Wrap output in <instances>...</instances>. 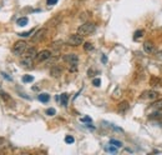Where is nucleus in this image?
<instances>
[{
	"label": "nucleus",
	"mask_w": 162,
	"mask_h": 155,
	"mask_svg": "<svg viewBox=\"0 0 162 155\" xmlns=\"http://www.w3.org/2000/svg\"><path fill=\"white\" fill-rule=\"evenodd\" d=\"M95 29H96L95 24H92V23H84L82 25L79 26L78 34H80L82 36H87V35H91L95 31Z\"/></svg>",
	"instance_id": "f257e3e1"
},
{
	"label": "nucleus",
	"mask_w": 162,
	"mask_h": 155,
	"mask_svg": "<svg viewBox=\"0 0 162 155\" xmlns=\"http://www.w3.org/2000/svg\"><path fill=\"white\" fill-rule=\"evenodd\" d=\"M26 49H28V44H26L24 40H19V41H16V43L14 44V46H13V54L16 55V56H20V55L25 54Z\"/></svg>",
	"instance_id": "f03ea898"
},
{
	"label": "nucleus",
	"mask_w": 162,
	"mask_h": 155,
	"mask_svg": "<svg viewBox=\"0 0 162 155\" xmlns=\"http://www.w3.org/2000/svg\"><path fill=\"white\" fill-rule=\"evenodd\" d=\"M66 43L70 46H79V45H81L84 43V38H82V35H80V34H73V35H70L68 38V41Z\"/></svg>",
	"instance_id": "7ed1b4c3"
},
{
	"label": "nucleus",
	"mask_w": 162,
	"mask_h": 155,
	"mask_svg": "<svg viewBox=\"0 0 162 155\" xmlns=\"http://www.w3.org/2000/svg\"><path fill=\"white\" fill-rule=\"evenodd\" d=\"M51 51L50 50H48V49H45V50H41L40 53H38V55H36V61L38 63H44V61H48L50 58H51Z\"/></svg>",
	"instance_id": "20e7f679"
},
{
	"label": "nucleus",
	"mask_w": 162,
	"mask_h": 155,
	"mask_svg": "<svg viewBox=\"0 0 162 155\" xmlns=\"http://www.w3.org/2000/svg\"><path fill=\"white\" fill-rule=\"evenodd\" d=\"M159 93L156 90H147V91H144L141 94V99H146V100H156L159 99Z\"/></svg>",
	"instance_id": "39448f33"
},
{
	"label": "nucleus",
	"mask_w": 162,
	"mask_h": 155,
	"mask_svg": "<svg viewBox=\"0 0 162 155\" xmlns=\"http://www.w3.org/2000/svg\"><path fill=\"white\" fill-rule=\"evenodd\" d=\"M45 34H46V29H44V28L36 30L35 34H34V36L31 38V41H33V43H39V41L45 36Z\"/></svg>",
	"instance_id": "423d86ee"
},
{
	"label": "nucleus",
	"mask_w": 162,
	"mask_h": 155,
	"mask_svg": "<svg viewBox=\"0 0 162 155\" xmlns=\"http://www.w3.org/2000/svg\"><path fill=\"white\" fill-rule=\"evenodd\" d=\"M63 60H64L65 63H68V64L79 63V56H78V54L71 53V54H66V55H64V56H63Z\"/></svg>",
	"instance_id": "0eeeda50"
},
{
	"label": "nucleus",
	"mask_w": 162,
	"mask_h": 155,
	"mask_svg": "<svg viewBox=\"0 0 162 155\" xmlns=\"http://www.w3.org/2000/svg\"><path fill=\"white\" fill-rule=\"evenodd\" d=\"M20 65H21L23 68H28V69H30V68H33V65H34V59H33V58H30V56L24 55V58L20 60Z\"/></svg>",
	"instance_id": "6e6552de"
},
{
	"label": "nucleus",
	"mask_w": 162,
	"mask_h": 155,
	"mask_svg": "<svg viewBox=\"0 0 162 155\" xmlns=\"http://www.w3.org/2000/svg\"><path fill=\"white\" fill-rule=\"evenodd\" d=\"M144 50H145V53H147V54H154L155 50H156V46H155L154 41H151V40L145 41V44H144Z\"/></svg>",
	"instance_id": "1a4fd4ad"
},
{
	"label": "nucleus",
	"mask_w": 162,
	"mask_h": 155,
	"mask_svg": "<svg viewBox=\"0 0 162 155\" xmlns=\"http://www.w3.org/2000/svg\"><path fill=\"white\" fill-rule=\"evenodd\" d=\"M61 74H63V68L59 66V65H54V66L50 69V75H51L53 78H59Z\"/></svg>",
	"instance_id": "9d476101"
},
{
	"label": "nucleus",
	"mask_w": 162,
	"mask_h": 155,
	"mask_svg": "<svg viewBox=\"0 0 162 155\" xmlns=\"http://www.w3.org/2000/svg\"><path fill=\"white\" fill-rule=\"evenodd\" d=\"M130 109V104H129V101H121L119 105H117V113H120V114H125L127 110Z\"/></svg>",
	"instance_id": "9b49d317"
},
{
	"label": "nucleus",
	"mask_w": 162,
	"mask_h": 155,
	"mask_svg": "<svg viewBox=\"0 0 162 155\" xmlns=\"http://www.w3.org/2000/svg\"><path fill=\"white\" fill-rule=\"evenodd\" d=\"M25 55H26V56H30V58H33V59H35V58H36V55H38V50H36V48H34V46L28 48V49H26V51H25Z\"/></svg>",
	"instance_id": "f8f14e48"
},
{
	"label": "nucleus",
	"mask_w": 162,
	"mask_h": 155,
	"mask_svg": "<svg viewBox=\"0 0 162 155\" xmlns=\"http://www.w3.org/2000/svg\"><path fill=\"white\" fill-rule=\"evenodd\" d=\"M38 99H39L41 103H48V101L50 100V95L46 94V93H41V94L38 95Z\"/></svg>",
	"instance_id": "ddd939ff"
},
{
	"label": "nucleus",
	"mask_w": 162,
	"mask_h": 155,
	"mask_svg": "<svg viewBox=\"0 0 162 155\" xmlns=\"http://www.w3.org/2000/svg\"><path fill=\"white\" fill-rule=\"evenodd\" d=\"M155 110H157V111H161L162 110V99H156V101L151 105Z\"/></svg>",
	"instance_id": "4468645a"
},
{
	"label": "nucleus",
	"mask_w": 162,
	"mask_h": 155,
	"mask_svg": "<svg viewBox=\"0 0 162 155\" xmlns=\"http://www.w3.org/2000/svg\"><path fill=\"white\" fill-rule=\"evenodd\" d=\"M28 23H29V19H28L26 16H23V18H20V19L16 20V24H18L19 26H25Z\"/></svg>",
	"instance_id": "2eb2a0df"
},
{
	"label": "nucleus",
	"mask_w": 162,
	"mask_h": 155,
	"mask_svg": "<svg viewBox=\"0 0 162 155\" xmlns=\"http://www.w3.org/2000/svg\"><path fill=\"white\" fill-rule=\"evenodd\" d=\"M117 149H119V148H116V147H115V145H112V144H110V145L105 147V152H107V153H111V154H115V153H117Z\"/></svg>",
	"instance_id": "dca6fc26"
},
{
	"label": "nucleus",
	"mask_w": 162,
	"mask_h": 155,
	"mask_svg": "<svg viewBox=\"0 0 162 155\" xmlns=\"http://www.w3.org/2000/svg\"><path fill=\"white\" fill-rule=\"evenodd\" d=\"M60 99H61V104H63L64 106H68V103H69V94H66V93L61 94Z\"/></svg>",
	"instance_id": "f3484780"
},
{
	"label": "nucleus",
	"mask_w": 162,
	"mask_h": 155,
	"mask_svg": "<svg viewBox=\"0 0 162 155\" xmlns=\"http://www.w3.org/2000/svg\"><path fill=\"white\" fill-rule=\"evenodd\" d=\"M150 84H151L152 86H159V85L161 84V79H160V78H156V76H152Z\"/></svg>",
	"instance_id": "a211bd4d"
},
{
	"label": "nucleus",
	"mask_w": 162,
	"mask_h": 155,
	"mask_svg": "<svg viewBox=\"0 0 162 155\" xmlns=\"http://www.w3.org/2000/svg\"><path fill=\"white\" fill-rule=\"evenodd\" d=\"M144 34H145V31H144V30H137V31H135V34H134V40H139V39H141V38L144 36Z\"/></svg>",
	"instance_id": "6ab92c4d"
},
{
	"label": "nucleus",
	"mask_w": 162,
	"mask_h": 155,
	"mask_svg": "<svg viewBox=\"0 0 162 155\" xmlns=\"http://www.w3.org/2000/svg\"><path fill=\"white\" fill-rule=\"evenodd\" d=\"M84 49H85V51H91V50H94V45L91 43H84Z\"/></svg>",
	"instance_id": "aec40b11"
},
{
	"label": "nucleus",
	"mask_w": 162,
	"mask_h": 155,
	"mask_svg": "<svg viewBox=\"0 0 162 155\" xmlns=\"http://www.w3.org/2000/svg\"><path fill=\"white\" fill-rule=\"evenodd\" d=\"M69 71H70V73H75V71H78V63H73V64H70V66H69Z\"/></svg>",
	"instance_id": "412c9836"
},
{
	"label": "nucleus",
	"mask_w": 162,
	"mask_h": 155,
	"mask_svg": "<svg viewBox=\"0 0 162 155\" xmlns=\"http://www.w3.org/2000/svg\"><path fill=\"white\" fill-rule=\"evenodd\" d=\"M23 81L24 83H31V81H34V76H31V75H24L23 76Z\"/></svg>",
	"instance_id": "4be33fe9"
},
{
	"label": "nucleus",
	"mask_w": 162,
	"mask_h": 155,
	"mask_svg": "<svg viewBox=\"0 0 162 155\" xmlns=\"http://www.w3.org/2000/svg\"><path fill=\"white\" fill-rule=\"evenodd\" d=\"M0 95H1V99H3V100H5V101H10V100H11V98H10V95H9L8 93L1 91V93H0Z\"/></svg>",
	"instance_id": "5701e85b"
},
{
	"label": "nucleus",
	"mask_w": 162,
	"mask_h": 155,
	"mask_svg": "<svg viewBox=\"0 0 162 155\" xmlns=\"http://www.w3.org/2000/svg\"><path fill=\"white\" fill-rule=\"evenodd\" d=\"M110 144L115 145L116 148H121V147H122V143L119 142V140H115V139H111V140H110Z\"/></svg>",
	"instance_id": "b1692460"
},
{
	"label": "nucleus",
	"mask_w": 162,
	"mask_h": 155,
	"mask_svg": "<svg viewBox=\"0 0 162 155\" xmlns=\"http://www.w3.org/2000/svg\"><path fill=\"white\" fill-rule=\"evenodd\" d=\"M33 33H34V30H29V31H26V33H20L19 36H21V38H28V36H30V34H33Z\"/></svg>",
	"instance_id": "393cba45"
},
{
	"label": "nucleus",
	"mask_w": 162,
	"mask_h": 155,
	"mask_svg": "<svg viewBox=\"0 0 162 155\" xmlns=\"http://www.w3.org/2000/svg\"><path fill=\"white\" fill-rule=\"evenodd\" d=\"M55 109L54 108H50V109H48L46 110V115H49V116H53V115H55Z\"/></svg>",
	"instance_id": "a878e982"
},
{
	"label": "nucleus",
	"mask_w": 162,
	"mask_h": 155,
	"mask_svg": "<svg viewBox=\"0 0 162 155\" xmlns=\"http://www.w3.org/2000/svg\"><path fill=\"white\" fill-rule=\"evenodd\" d=\"M92 85H94V86H100V85H101V80H100L99 78L94 79V80H92Z\"/></svg>",
	"instance_id": "bb28decb"
},
{
	"label": "nucleus",
	"mask_w": 162,
	"mask_h": 155,
	"mask_svg": "<svg viewBox=\"0 0 162 155\" xmlns=\"http://www.w3.org/2000/svg\"><path fill=\"white\" fill-rule=\"evenodd\" d=\"M65 142H66L68 144H73V143L75 142V139H74L73 137H70V135H68V137L65 138Z\"/></svg>",
	"instance_id": "cd10ccee"
},
{
	"label": "nucleus",
	"mask_w": 162,
	"mask_h": 155,
	"mask_svg": "<svg viewBox=\"0 0 162 155\" xmlns=\"http://www.w3.org/2000/svg\"><path fill=\"white\" fill-rule=\"evenodd\" d=\"M81 121H82V123H91L92 120H91L90 116H84V118H81Z\"/></svg>",
	"instance_id": "c85d7f7f"
},
{
	"label": "nucleus",
	"mask_w": 162,
	"mask_h": 155,
	"mask_svg": "<svg viewBox=\"0 0 162 155\" xmlns=\"http://www.w3.org/2000/svg\"><path fill=\"white\" fill-rule=\"evenodd\" d=\"M58 1H59V0H46V4H48L49 6H51V5H55Z\"/></svg>",
	"instance_id": "c756f323"
},
{
	"label": "nucleus",
	"mask_w": 162,
	"mask_h": 155,
	"mask_svg": "<svg viewBox=\"0 0 162 155\" xmlns=\"http://www.w3.org/2000/svg\"><path fill=\"white\" fill-rule=\"evenodd\" d=\"M155 56H156V59H159V60H161L162 61V50L157 51V53L155 54Z\"/></svg>",
	"instance_id": "7c9ffc66"
},
{
	"label": "nucleus",
	"mask_w": 162,
	"mask_h": 155,
	"mask_svg": "<svg viewBox=\"0 0 162 155\" xmlns=\"http://www.w3.org/2000/svg\"><path fill=\"white\" fill-rule=\"evenodd\" d=\"M101 60H102V63H106V61H107V58H106V56L104 55V56L101 58Z\"/></svg>",
	"instance_id": "2f4dec72"
},
{
	"label": "nucleus",
	"mask_w": 162,
	"mask_h": 155,
	"mask_svg": "<svg viewBox=\"0 0 162 155\" xmlns=\"http://www.w3.org/2000/svg\"><path fill=\"white\" fill-rule=\"evenodd\" d=\"M3 143H4V139H3V138H0V145H1Z\"/></svg>",
	"instance_id": "473e14b6"
}]
</instances>
